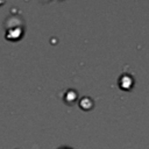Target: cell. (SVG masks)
Instances as JSON below:
<instances>
[{"label": "cell", "mask_w": 149, "mask_h": 149, "mask_svg": "<svg viewBox=\"0 0 149 149\" xmlns=\"http://www.w3.org/2000/svg\"><path fill=\"white\" fill-rule=\"evenodd\" d=\"M59 149H70V148H59Z\"/></svg>", "instance_id": "cell-1"}]
</instances>
